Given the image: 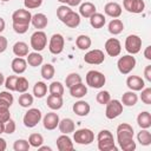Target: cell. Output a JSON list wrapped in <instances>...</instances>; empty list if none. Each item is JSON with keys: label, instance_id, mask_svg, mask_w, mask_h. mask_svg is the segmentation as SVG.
I'll return each instance as SVG.
<instances>
[{"label": "cell", "instance_id": "7c38bea8", "mask_svg": "<svg viewBox=\"0 0 151 151\" xmlns=\"http://www.w3.org/2000/svg\"><path fill=\"white\" fill-rule=\"evenodd\" d=\"M105 51L110 57H117L122 52V45L120 41L116 38H110L105 41Z\"/></svg>", "mask_w": 151, "mask_h": 151}, {"label": "cell", "instance_id": "816d5d0a", "mask_svg": "<svg viewBox=\"0 0 151 151\" xmlns=\"http://www.w3.org/2000/svg\"><path fill=\"white\" fill-rule=\"evenodd\" d=\"M103 139H113V134L109 130H101L97 136V140H103Z\"/></svg>", "mask_w": 151, "mask_h": 151}, {"label": "cell", "instance_id": "7dc6e473", "mask_svg": "<svg viewBox=\"0 0 151 151\" xmlns=\"http://www.w3.org/2000/svg\"><path fill=\"white\" fill-rule=\"evenodd\" d=\"M70 11H71V8H70L68 6H66V5L59 6V7L57 8V17H58V19H59L60 21H63L64 18L67 15V13H68Z\"/></svg>", "mask_w": 151, "mask_h": 151}, {"label": "cell", "instance_id": "9c48e42d", "mask_svg": "<svg viewBox=\"0 0 151 151\" xmlns=\"http://www.w3.org/2000/svg\"><path fill=\"white\" fill-rule=\"evenodd\" d=\"M65 45V39L60 33H55L51 37L50 44H48V50L52 54H60L64 50Z\"/></svg>", "mask_w": 151, "mask_h": 151}, {"label": "cell", "instance_id": "9a60e30c", "mask_svg": "<svg viewBox=\"0 0 151 151\" xmlns=\"http://www.w3.org/2000/svg\"><path fill=\"white\" fill-rule=\"evenodd\" d=\"M126 85L131 91H140L144 88L145 83L144 79L140 78L139 76H129L126 79Z\"/></svg>", "mask_w": 151, "mask_h": 151}, {"label": "cell", "instance_id": "5bb4252c", "mask_svg": "<svg viewBox=\"0 0 151 151\" xmlns=\"http://www.w3.org/2000/svg\"><path fill=\"white\" fill-rule=\"evenodd\" d=\"M59 116L55 113V112H48L45 114V117L42 118V125L46 130H54L57 129L58 124H59Z\"/></svg>", "mask_w": 151, "mask_h": 151}, {"label": "cell", "instance_id": "d6986e66", "mask_svg": "<svg viewBox=\"0 0 151 151\" xmlns=\"http://www.w3.org/2000/svg\"><path fill=\"white\" fill-rule=\"evenodd\" d=\"M104 12L106 15L116 19V18H119L122 14V6L117 2H107L104 7Z\"/></svg>", "mask_w": 151, "mask_h": 151}, {"label": "cell", "instance_id": "9f6ffc18", "mask_svg": "<svg viewBox=\"0 0 151 151\" xmlns=\"http://www.w3.org/2000/svg\"><path fill=\"white\" fill-rule=\"evenodd\" d=\"M144 57L147 59V60H151V46H146L145 51H144Z\"/></svg>", "mask_w": 151, "mask_h": 151}, {"label": "cell", "instance_id": "4316f807", "mask_svg": "<svg viewBox=\"0 0 151 151\" xmlns=\"http://www.w3.org/2000/svg\"><path fill=\"white\" fill-rule=\"evenodd\" d=\"M96 11H97V8H96L94 4L87 1V2H84V4L80 5V7H79V15H81L84 18H90L92 14L96 13Z\"/></svg>", "mask_w": 151, "mask_h": 151}, {"label": "cell", "instance_id": "bcb514c9", "mask_svg": "<svg viewBox=\"0 0 151 151\" xmlns=\"http://www.w3.org/2000/svg\"><path fill=\"white\" fill-rule=\"evenodd\" d=\"M140 91H142V93H140L142 101L146 105H150L151 104V87H146V88H143Z\"/></svg>", "mask_w": 151, "mask_h": 151}, {"label": "cell", "instance_id": "f1b7e54d", "mask_svg": "<svg viewBox=\"0 0 151 151\" xmlns=\"http://www.w3.org/2000/svg\"><path fill=\"white\" fill-rule=\"evenodd\" d=\"M109 32L113 35H117V34H120L124 29V24L120 19H112L110 22H109Z\"/></svg>", "mask_w": 151, "mask_h": 151}, {"label": "cell", "instance_id": "11a10c76", "mask_svg": "<svg viewBox=\"0 0 151 151\" xmlns=\"http://www.w3.org/2000/svg\"><path fill=\"white\" fill-rule=\"evenodd\" d=\"M144 77L147 81L151 83V65H147L145 68H144Z\"/></svg>", "mask_w": 151, "mask_h": 151}, {"label": "cell", "instance_id": "6da1fadb", "mask_svg": "<svg viewBox=\"0 0 151 151\" xmlns=\"http://www.w3.org/2000/svg\"><path fill=\"white\" fill-rule=\"evenodd\" d=\"M117 142L122 150L134 151L136 142L133 140V127L127 123H122L117 126Z\"/></svg>", "mask_w": 151, "mask_h": 151}, {"label": "cell", "instance_id": "c3c4849f", "mask_svg": "<svg viewBox=\"0 0 151 151\" xmlns=\"http://www.w3.org/2000/svg\"><path fill=\"white\" fill-rule=\"evenodd\" d=\"M15 129H17V125H15V122L13 119H9L5 123V131L4 133H7V134H12L15 132Z\"/></svg>", "mask_w": 151, "mask_h": 151}, {"label": "cell", "instance_id": "91938a15", "mask_svg": "<svg viewBox=\"0 0 151 151\" xmlns=\"http://www.w3.org/2000/svg\"><path fill=\"white\" fill-rule=\"evenodd\" d=\"M5 26H6V24H5V20L0 17V33L1 32H4V29H5Z\"/></svg>", "mask_w": 151, "mask_h": 151}, {"label": "cell", "instance_id": "4dcf8cb0", "mask_svg": "<svg viewBox=\"0 0 151 151\" xmlns=\"http://www.w3.org/2000/svg\"><path fill=\"white\" fill-rule=\"evenodd\" d=\"M28 45L24 41H17L14 45H13V53L17 55V57H27L28 54Z\"/></svg>", "mask_w": 151, "mask_h": 151}, {"label": "cell", "instance_id": "4fadbf2b", "mask_svg": "<svg viewBox=\"0 0 151 151\" xmlns=\"http://www.w3.org/2000/svg\"><path fill=\"white\" fill-rule=\"evenodd\" d=\"M124 8L130 13H142L145 8V2L143 0H124L123 1Z\"/></svg>", "mask_w": 151, "mask_h": 151}, {"label": "cell", "instance_id": "5b68a950", "mask_svg": "<svg viewBox=\"0 0 151 151\" xmlns=\"http://www.w3.org/2000/svg\"><path fill=\"white\" fill-rule=\"evenodd\" d=\"M123 113V104L118 99H110V101L106 104L105 116L107 119H114L119 117Z\"/></svg>", "mask_w": 151, "mask_h": 151}, {"label": "cell", "instance_id": "f5cc1de1", "mask_svg": "<svg viewBox=\"0 0 151 151\" xmlns=\"http://www.w3.org/2000/svg\"><path fill=\"white\" fill-rule=\"evenodd\" d=\"M9 119H11L9 110H0V122L1 123H6Z\"/></svg>", "mask_w": 151, "mask_h": 151}, {"label": "cell", "instance_id": "603a6c76", "mask_svg": "<svg viewBox=\"0 0 151 151\" xmlns=\"http://www.w3.org/2000/svg\"><path fill=\"white\" fill-rule=\"evenodd\" d=\"M137 124L140 129H149L151 126V113L149 111H143L137 116Z\"/></svg>", "mask_w": 151, "mask_h": 151}, {"label": "cell", "instance_id": "2e32d148", "mask_svg": "<svg viewBox=\"0 0 151 151\" xmlns=\"http://www.w3.org/2000/svg\"><path fill=\"white\" fill-rule=\"evenodd\" d=\"M57 147L59 151H72L74 149L72 139L64 133L57 138Z\"/></svg>", "mask_w": 151, "mask_h": 151}, {"label": "cell", "instance_id": "f907efd6", "mask_svg": "<svg viewBox=\"0 0 151 151\" xmlns=\"http://www.w3.org/2000/svg\"><path fill=\"white\" fill-rule=\"evenodd\" d=\"M28 26L29 25H21V24H13V29L15 33L18 34H24L28 31Z\"/></svg>", "mask_w": 151, "mask_h": 151}, {"label": "cell", "instance_id": "ffe728a7", "mask_svg": "<svg viewBox=\"0 0 151 151\" xmlns=\"http://www.w3.org/2000/svg\"><path fill=\"white\" fill-rule=\"evenodd\" d=\"M31 24L34 26V28H38V31H40V29H42L47 26L48 19L44 13H37V14L32 15Z\"/></svg>", "mask_w": 151, "mask_h": 151}, {"label": "cell", "instance_id": "8d00e7d4", "mask_svg": "<svg viewBox=\"0 0 151 151\" xmlns=\"http://www.w3.org/2000/svg\"><path fill=\"white\" fill-rule=\"evenodd\" d=\"M41 77L45 79V80H51L53 77H54V73H55V70H54V66L52 64H45L41 66Z\"/></svg>", "mask_w": 151, "mask_h": 151}, {"label": "cell", "instance_id": "7a4b0ae2", "mask_svg": "<svg viewBox=\"0 0 151 151\" xmlns=\"http://www.w3.org/2000/svg\"><path fill=\"white\" fill-rule=\"evenodd\" d=\"M106 78L105 76L96 70H91L86 73V84L92 88H100L105 85Z\"/></svg>", "mask_w": 151, "mask_h": 151}, {"label": "cell", "instance_id": "d4e9b609", "mask_svg": "<svg viewBox=\"0 0 151 151\" xmlns=\"http://www.w3.org/2000/svg\"><path fill=\"white\" fill-rule=\"evenodd\" d=\"M137 101H138V96L136 94L134 91H131L130 90V91L125 92L122 96V104L125 105V106H129V107L134 106L137 104Z\"/></svg>", "mask_w": 151, "mask_h": 151}, {"label": "cell", "instance_id": "60d3db41", "mask_svg": "<svg viewBox=\"0 0 151 151\" xmlns=\"http://www.w3.org/2000/svg\"><path fill=\"white\" fill-rule=\"evenodd\" d=\"M28 143L33 147H39L44 143V137L40 133H31L28 137Z\"/></svg>", "mask_w": 151, "mask_h": 151}, {"label": "cell", "instance_id": "52a82bcc", "mask_svg": "<svg viewBox=\"0 0 151 151\" xmlns=\"http://www.w3.org/2000/svg\"><path fill=\"white\" fill-rule=\"evenodd\" d=\"M47 45V35L42 31H37L31 35V47L35 52L42 51Z\"/></svg>", "mask_w": 151, "mask_h": 151}, {"label": "cell", "instance_id": "277c9868", "mask_svg": "<svg viewBox=\"0 0 151 151\" xmlns=\"http://www.w3.org/2000/svg\"><path fill=\"white\" fill-rule=\"evenodd\" d=\"M73 140L80 145H90L94 140V133L90 129H79L73 133Z\"/></svg>", "mask_w": 151, "mask_h": 151}, {"label": "cell", "instance_id": "cb8c5ba5", "mask_svg": "<svg viewBox=\"0 0 151 151\" xmlns=\"http://www.w3.org/2000/svg\"><path fill=\"white\" fill-rule=\"evenodd\" d=\"M13 94H11L7 91L0 92V110H9V107L13 104Z\"/></svg>", "mask_w": 151, "mask_h": 151}, {"label": "cell", "instance_id": "6125c7cd", "mask_svg": "<svg viewBox=\"0 0 151 151\" xmlns=\"http://www.w3.org/2000/svg\"><path fill=\"white\" fill-rule=\"evenodd\" d=\"M4 84H5V77H4V74L0 72V86L4 85Z\"/></svg>", "mask_w": 151, "mask_h": 151}, {"label": "cell", "instance_id": "3957f363", "mask_svg": "<svg viewBox=\"0 0 151 151\" xmlns=\"http://www.w3.org/2000/svg\"><path fill=\"white\" fill-rule=\"evenodd\" d=\"M117 67L122 74H129L136 67V58L132 57V54L123 55L118 59Z\"/></svg>", "mask_w": 151, "mask_h": 151}, {"label": "cell", "instance_id": "30bf717a", "mask_svg": "<svg viewBox=\"0 0 151 151\" xmlns=\"http://www.w3.org/2000/svg\"><path fill=\"white\" fill-rule=\"evenodd\" d=\"M105 60V54L101 50H91L84 55V61L90 65H100Z\"/></svg>", "mask_w": 151, "mask_h": 151}, {"label": "cell", "instance_id": "484cf974", "mask_svg": "<svg viewBox=\"0 0 151 151\" xmlns=\"http://www.w3.org/2000/svg\"><path fill=\"white\" fill-rule=\"evenodd\" d=\"M46 104L47 106L51 109V110H59L63 107V104H64V100H63V97L60 96H54V94H50L47 97V100H46Z\"/></svg>", "mask_w": 151, "mask_h": 151}, {"label": "cell", "instance_id": "db71d44e", "mask_svg": "<svg viewBox=\"0 0 151 151\" xmlns=\"http://www.w3.org/2000/svg\"><path fill=\"white\" fill-rule=\"evenodd\" d=\"M7 45H8V41H7L6 37L0 35V53L5 52L7 50Z\"/></svg>", "mask_w": 151, "mask_h": 151}, {"label": "cell", "instance_id": "44dd1931", "mask_svg": "<svg viewBox=\"0 0 151 151\" xmlns=\"http://www.w3.org/2000/svg\"><path fill=\"white\" fill-rule=\"evenodd\" d=\"M58 127H59V131L64 134H68V133H72L74 132V122L71 119V118H64L61 120H59V124H58Z\"/></svg>", "mask_w": 151, "mask_h": 151}, {"label": "cell", "instance_id": "d6a6232c", "mask_svg": "<svg viewBox=\"0 0 151 151\" xmlns=\"http://www.w3.org/2000/svg\"><path fill=\"white\" fill-rule=\"evenodd\" d=\"M91 38L88 35H85V34H80L77 39H76V45L79 50L81 51H85V50H88L91 47Z\"/></svg>", "mask_w": 151, "mask_h": 151}, {"label": "cell", "instance_id": "836d02e7", "mask_svg": "<svg viewBox=\"0 0 151 151\" xmlns=\"http://www.w3.org/2000/svg\"><path fill=\"white\" fill-rule=\"evenodd\" d=\"M98 149L100 151H117L118 150V147L114 144V139L98 140Z\"/></svg>", "mask_w": 151, "mask_h": 151}, {"label": "cell", "instance_id": "b9f144b4", "mask_svg": "<svg viewBox=\"0 0 151 151\" xmlns=\"http://www.w3.org/2000/svg\"><path fill=\"white\" fill-rule=\"evenodd\" d=\"M81 77L78 74V73H70L67 77H66V79H65V85H66V87H71V86H73V85H76V84H78V83H81Z\"/></svg>", "mask_w": 151, "mask_h": 151}, {"label": "cell", "instance_id": "680465c9", "mask_svg": "<svg viewBox=\"0 0 151 151\" xmlns=\"http://www.w3.org/2000/svg\"><path fill=\"white\" fill-rule=\"evenodd\" d=\"M81 4V0H68L67 1V5L68 6H78Z\"/></svg>", "mask_w": 151, "mask_h": 151}, {"label": "cell", "instance_id": "1f68e13d", "mask_svg": "<svg viewBox=\"0 0 151 151\" xmlns=\"http://www.w3.org/2000/svg\"><path fill=\"white\" fill-rule=\"evenodd\" d=\"M27 64L29 65V66H32V67H37V66H40L41 64H42V61H44V57L40 54V53H38V52H32V53H28L27 54Z\"/></svg>", "mask_w": 151, "mask_h": 151}, {"label": "cell", "instance_id": "e7e4bbea", "mask_svg": "<svg viewBox=\"0 0 151 151\" xmlns=\"http://www.w3.org/2000/svg\"><path fill=\"white\" fill-rule=\"evenodd\" d=\"M58 1H59V2H61V4H67V1H68V0H58Z\"/></svg>", "mask_w": 151, "mask_h": 151}, {"label": "cell", "instance_id": "94428289", "mask_svg": "<svg viewBox=\"0 0 151 151\" xmlns=\"http://www.w3.org/2000/svg\"><path fill=\"white\" fill-rule=\"evenodd\" d=\"M38 149H39L40 151H46V150H47V151H52V149H51L50 146H41V145H40Z\"/></svg>", "mask_w": 151, "mask_h": 151}, {"label": "cell", "instance_id": "ee69618b", "mask_svg": "<svg viewBox=\"0 0 151 151\" xmlns=\"http://www.w3.org/2000/svg\"><path fill=\"white\" fill-rule=\"evenodd\" d=\"M110 99H111V96H110L109 91H100L96 96V100L101 105H106L110 101Z\"/></svg>", "mask_w": 151, "mask_h": 151}, {"label": "cell", "instance_id": "8992f818", "mask_svg": "<svg viewBox=\"0 0 151 151\" xmlns=\"http://www.w3.org/2000/svg\"><path fill=\"white\" fill-rule=\"evenodd\" d=\"M41 111L39 109H29L25 114H24V118H22V122H24V125L26 127H34L38 125V123L41 120Z\"/></svg>", "mask_w": 151, "mask_h": 151}, {"label": "cell", "instance_id": "f35d334b", "mask_svg": "<svg viewBox=\"0 0 151 151\" xmlns=\"http://www.w3.org/2000/svg\"><path fill=\"white\" fill-rule=\"evenodd\" d=\"M28 80L24 77H18L17 79V84H15V91L19 92V93H24V92H27L28 90Z\"/></svg>", "mask_w": 151, "mask_h": 151}, {"label": "cell", "instance_id": "e575fe53", "mask_svg": "<svg viewBox=\"0 0 151 151\" xmlns=\"http://www.w3.org/2000/svg\"><path fill=\"white\" fill-rule=\"evenodd\" d=\"M137 139L143 146L150 145L151 144V133H150V131L147 129H142L137 134Z\"/></svg>", "mask_w": 151, "mask_h": 151}, {"label": "cell", "instance_id": "83f0119b", "mask_svg": "<svg viewBox=\"0 0 151 151\" xmlns=\"http://www.w3.org/2000/svg\"><path fill=\"white\" fill-rule=\"evenodd\" d=\"M87 93V87L83 83H78L70 87V94L74 98H83Z\"/></svg>", "mask_w": 151, "mask_h": 151}, {"label": "cell", "instance_id": "d590c367", "mask_svg": "<svg viewBox=\"0 0 151 151\" xmlns=\"http://www.w3.org/2000/svg\"><path fill=\"white\" fill-rule=\"evenodd\" d=\"M47 93V85L44 81H37L33 86V94L37 98H42Z\"/></svg>", "mask_w": 151, "mask_h": 151}, {"label": "cell", "instance_id": "be15d7a7", "mask_svg": "<svg viewBox=\"0 0 151 151\" xmlns=\"http://www.w3.org/2000/svg\"><path fill=\"white\" fill-rule=\"evenodd\" d=\"M4 131H5V123H1L0 122V134L4 133Z\"/></svg>", "mask_w": 151, "mask_h": 151}, {"label": "cell", "instance_id": "ac0fdd59", "mask_svg": "<svg viewBox=\"0 0 151 151\" xmlns=\"http://www.w3.org/2000/svg\"><path fill=\"white\" fill-rule=\"evenodd\" d=\"M63 22H64L67 27H70V28H76V27H78L79 24H80V15H79V13H77V12H74V11L71 9V11L67 13V15L64 18Z\"/></svg>", "mask_w": 151, "mask_h": 151}, {"label": "cell", "instance_id": "681fc988", "mask_svg": "<svg viewBox=\"0 0 151 151\" xmlns=\"http://www.w3.org/2000/svg\"><path fill=\"white\" fill-rule=\"evenodd\" d=\"M42 4V0H25L24 1V5L26 8L28 9H34V8H38L40 7Z\"/></svg>", "mask_w": 151, "mask_h": 151}, {"label": "cell", "instance_id": "7402d4cb", "mask_svg": "<svg viewBox=\"0 0 151 151\" xmlns=\"http://www.w3.org/2000/svg\"><path fill=\"white\" fill-rule=\"evenodd\" d=\"M11 66H12V71H13L14 73L21 74V73H24V72L26 71V68H27V61H26L24 58H21V57H17V58H14V59L12 60Z\"/></svg>", "mask_w": 151, "mask_h": 151}, {"label": "cell", "instance_id": "ba28073f", "mask_svg": "<svg viewBox=\"0 0 151 151\" xmlns=\"http://www.w3.org/2000/svg\"><path fill=\"white\" fill-rule=\"evenodd\" d=\"M125 50L130 54H137L142 50V39L137 34H130L125 39Z\"/></svg>", "mask_w": 151, "mask_h": 151}, {"label": "cell", "instance_id": "7bdbcfd3", "mask_svg": "<svg viewBox=\"0 0 151 151\" xmlns=\"http://www.w3.org/2000/svg\"><path fill=\"white\" fill-rule=\"evenodd\" d=\"M31 147L28 140L26 139H17L13 144V149L14 151H28Z\"/></svg>", "mask_w": 151, "mask_h": 151}, {"label": "cell", "instance_id": "ab89813d", "mask_svg": "<svg viewBox=\"0 0 151 151\" xmlns=\"http://www.w3.org/2000/svg\"><path fill=\"white\" fill-rule=\"evenodd\" d=\"M18 101H19V105L21 107H29L33 104V96L27 93V92H24L20 94Z\"/></svg>", "mask_w": 151, "mask_h": 151}, {"label": "cell", "instance_id": "6f0895ef", "mask_svg": "<svg viewBox=\"0 0 151 151\" xmlns=\"http://www.w3.org/2000/svg\"><path fill=\"white\" fill-rule=\"evenodd\" d=\"M7 147V144H6V140L4 138L0 137V151H5Z\"/></svg>", "mask_w": 151, "mask_h": 151}, {"label": "cell", "instance_id": "f6af8a7d", "mask_svg": "<svg viewBox=\"0 0 151 151\" xmlns=\"http://www.w3.org/2000/svg\"><path fill=\"white\" fill-rule=\"evenodd\" d=\"M17 79H18V76H9L5 79V86L8 91H15Z\"/></svg>", "mask_w": 151, "mask_h": 151}, {"label": "cell", "instance_id": "e0dca14e", "mask_svg": "<svg viewBox=\"0 0 151 151\" xmlns=\"http://www.w3.org/2000/svg\"><path fill=\"white\" fill-rule=\"evenodd\" d=\"M72 110H73V112H74L77 116H79V117H85V116H87V114L90 113L91 106H90V104H88L87 101H85V100H79V101H77V103L73 104Z\"/></svg>", "mask_w": 151, "mask_h": 151}, {"label": "cell", "instance_id": "8fae6325", "mask_svg": "<svg viewBox=\"0 0 151 151\" xmlns=\"http://www.w3.org/2000/svg\"><path fill=\"white\" fill-rule=\"evenodd\" d=\"M31 19H32V14L29 13V11L24 9V8H19L17 11H14L13 14H12V21H13V24L29 25L31 24Z\"/></svg>", "mask_w": 151, "mask_h": 151}, {"label": "cell", "instance_id": "03108f58", "mask_svg": "<svg viewBox=\"0 0 151 151\" xmlns=\"http://www.w3.org/2000/svg\"><path fill=\"white\" fill-rule=\"evenodd\" d=\"M1 1H4V2H7V1H9V0H1Z\"/></svg>", "mask_w": 151, "mask_h": 151}, {"label": "cell", "instance_id": "f546056e", "mask_svg": "<svg viewBox=\"0 0 151 151\" xmlns=\"http://www.w3.org/2000/svg\"><path fill=\"white\" fill-rule=\"evenodd\" d=\"M90 24H91V26L93 27V28H101L104 25H105V22H106V19H105V17H104V14H101V13H94V14H92L90 18Z\"/></svg>", "mask_w": 151, "mask_h": 151}, {"label": "cell", "instance_id": "74e56055", "mask_svg": "<svg viewBox=\"0 0 151 151\" xmlns=\"http://www.w3.org/2000/svg\"><path fill=\"white\" fill-rule=\"evenodd\" d=\"M48 91H50V94L63 97V94H64V85L60 81H53V83H51V85L48 87Z\"/></svg>", "mask_w": 151, "mask_h": 151}]
</instances>
